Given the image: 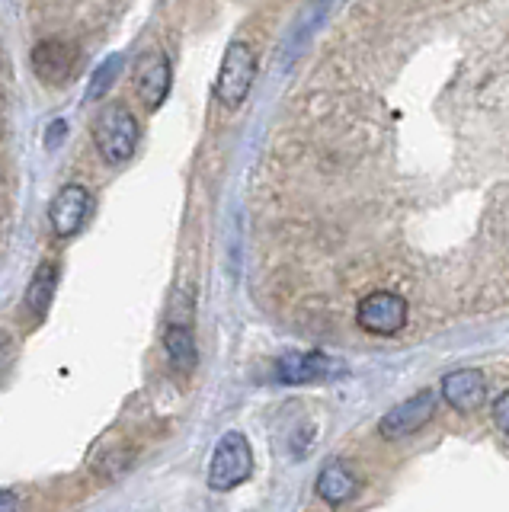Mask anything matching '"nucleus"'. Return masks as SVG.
<instances>
[{
  "instance_id": "ddd939ff",
  "label": "nucleus",
  "mask_w": 509,
  "mask_h": 512,
  "mask_svg": "<svg viewBox=\"0 0 509 512\" xmlns=\"http://www.w3.org/2000/svg\"><path fill=\"white\" fill-rule=\"evenodd\" d=\"M55 279H58L55 263H42L36 269L33 282H29V288H26V308L33 311V317H42L45 311H49L52 295H55Z\"/></svg>"
},
{
  "instance_id": "dca6fc26",
  "label": "nucleus",
  "mask_w": 509,
  "mask_h": 512,
  "mask_svg": "<svg viewBox=\"0 0 509 512\" xmlns=\"http://www.w3.org/2000/svg\"><path fill=\"white\" fill-rule=\"evenodd\" d=\"M65 128H68L65 122H55V125L49 128V132H52V135H49V138H45V144H49V148H58V144H61V141H65Z\"/></svg>"
},
{
  "instance_id": "a211bd4d",
  "label": "nucleus",
  "mask_w": 509,
  "mask_h": 512,
  "mask_svg": "<svg viewBox=\"0 0 509 512\" xmlns=\"http://www.w3.org/2000/svg\"><path fill=\"white\" fill-rule=\"evenodd\" d=\"M0 509H17V496H10V493H0Z\"/></svg>"
},
{
  "instance_id": "39448f33",
  "label": "nucleus",
  "mask_w": 509,
  "mask_h": 512,
  "mask_svg": "<svg viewBox=\"0 0 509 512\" xmlns=\"http://www.w3.org/2000/svg\"><path fill=\"white\" fill-rule=\"evenodd\" d=\"M359 327L372 336H394L407 327V301L394 292H372L359 304Z\"/></svg>"
},
{
  "instance_id": "1a4fd4ad",
  "label": "nucleus",
  "mask_w": 509,
  "mask_h": 512,
  "mask_svg": "<svg viewBox=\"0 0 509 512\" xmlns=\"http://www.w3.org/2000/svg\"><path fill=\"white\" fill-rule=\"evenodd\" d=\"M77 68V45L65 39H45L33 48V71L45 84H65Z\"/></svg>"
},
{
  "instance_id": "4468645a",
  "label": "nucleus",
  "mask_w": 509,
  "mask_h": 512,
  "mask_svg": "<svg viewBox=\"0 0 509 512\" xmlns=\"http://www.w3.org/2000/svg\"><path fill=\"white\" fill-rule=\"evenodd\" d=\"M122 71V55H113V58H106L100 68H97V74H93V80H90V87H87V103H93V100H100V96L113 87V80H116V74Z\"/></svg>"
},
{
  "instance_id": "f257e3e1",
  "label": "nucleus",
  "mask_w": 509,
  "mask_h": 512,
  "mask_svg": "<svg viewBox=\"0 0 509 512\" xmlns=\"http://www.w3.org/2000/svg\"><path fill=\"white\" fill-rule=\"evenodd\" d=\"M93 141L106 164H122L135 154L138 144V122L122 103H109L93 122Z\"/></svg>"
},
{
  "instance_id": "20e7f679",
  "label": "nucleus",
  "mask_w": 509,
  "mask_h": 512,
  "mask_svg": "<svg viewBox=\"0 0 509 512\" xmlns=\"http://www.w3.org/2000/svg\"><path fill=\"white\" fill-rule=\"evenodd\" d=\"M436 404H439L436 391H420V394H413L410 400H404V404L391 407L378 423L381 439L397 442V439L413 436V432H420L429 420H433Z\"/></svg>"
},
{
  "instance_id": "423d86ee",
  "label": "nucleus",
  "mask_w": 509,
  "mask_h": 512,
  "mask_svg": "<svg viewBox=\"0 0 509 512\" xmlns=\"http://www.w3.org/2000/svg\"><path fill=\"white\" fill-rule=\"evenodd\" d=\"M90 208H93V199L84 186H65L52 199V208H49V221H52V231L58 237H74L77 231L84 228V221L90 218Z\"/></svg>"
},
{
  "instance_id": "9b49d317",
  "label": "nucleus",
  "mask_w": 509,
  "mask_h": 512,
  "mask_svg": "<svg viewBox=\"0 0 509 512\" xmlns=\"http://www.w3.org/2000/svg\"><path fill=\"white\" fill-rule=\"evenodd\" d=\"M333 372V362L321 352H289L276 362V381L285 384H305V381H321Z\"/></svg>"
},
{
  "instance_id": "9d476101",
  "label": "nucleus",
  "mask_w": 509,
  "mask_h": 512,
  "mask_svg": "<svg viewBox=\"0 0 509 512\" xmlns=\"http://www.w3.org/2000/svg\"><path fill=\"white\" fill-rule=\"evenodd\" d=\"M317 496H321L324 503L330 506H343L349 503L353 496L359 493V474L353 471V464L349 461H327L321 474H317V484H314Z\"/></svg>"
},
{
  "instance_id": "f03ea898",
  "label": "nucleus",
  "mask_w": 509,
  "mask_h": 512,
  "mask_svg": "<svg viewBox=\"0 0 509 512\" xmlns=\"http://www.w3.org/2000/svg\"><path fill=\"white\" fill-rule=\"evenodd\" d=\"M253 77H257V55H253V48L247 42H231L225 58H221L218 80H215L218 103L228 109H237L247 100Z\"/></svg>"
},
{
  "instance_id": "f8f14e48",
  "label": "nucleus",
  "mask_w": 509,
  "mask_h": 512,
  "mask_svg": "<svg viewBox=\"0 0 509 512\" xmlns=\"http://www.w3.org/2000/svg\"><path fill=\"white\" fill-rule=\"evenodd\" d=\"M164 346H167V356L170 362L183 368V372H193L196 368V336H193V327L189 324H180V320H170V327L164 333Z\"/></svg>"
},
{
  "instance_id": "7ed1b4c3",
  "label": "nucleus",
  "mask_w": 509,
  "mask_h": 512,
  "mask_svg": "<svg viewBox=\"0 0 509 512\" xmlns=\"http://www.w3.org/2000/svg\"><path fill=\"white\" fill-rule=\"evenodd\" d=\"M253 474V452L250 442L241 432H225L215 445V455L209 461V487L218 493H228L241 487L244 480Z\"/></svg>"
},
{
  "instance_id": "0eeeda50",
  "label": "nucleus",
  "mask_w": 509,
  "mask_h": 512,
  "mask_svg": "<svg viewBox=\"0 0 509 512\" xmlns=\"http://www.w3.org/2000/svg\"><path fill=\"white\" fill-rule=\"evenodd\" d=\"M442 400L458 413H471L477 407H484L487 400V378L477 368H458V372H449L439 384Z\"/></svg>"
},
{
  "instance_id": "6e6552de",
  "label": "nucleus",
  "mask_w": 509,
  "mask_h": 512,
  "mask_svg": "<svg viewBox=\"0 0 509 512\" xmlns=\"http://www.w3.org/2000/svg\"><path fill=\"white\" fill-rule=\"evenodd\" d=\"M135 90L148 109H157L170 90V61L164 52H145L135 64Z\"/></svg>"
},
{
  "instance_id": "f3484780",
  "label": "nucleus",
  "mask_w": 509,
  "mask_h": 512,
  "mask_svg": "<svg viewBox=\"0 0 509 512\" xmlns=\"http://www.w3.org/2000/svg\"><path fill=\"white\" fill-rule=\"evenodd\" d=\"M13 359V349H10V343L7 340H0V368H7V362Z\"/></svg>"
},
{
  "instance_id": "2eb2a0df",
  "label": "nucleus",
  "mask_w": 509,
  "mask_h": 512,
  "mask_svg": "<svg viewBox=\"0 0 509 512\" xmlns=\"http://www.w3.org/2000/svg\"><path fill=\"white\" fill-rule=\"evenodd\" d=\"M493 423L500 426L503 436H509V391H503L497 400H493Z\"/></svg>"
}]
</instances>
